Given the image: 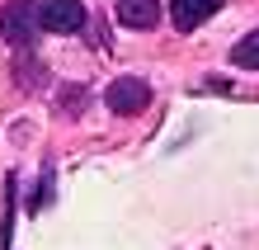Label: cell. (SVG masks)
<instances>
[{"mask_svg":"<svg viewBox=\"0 0 259 250\" xmlns=\"http://www.w3.org/2000/svg\"><path fill=\"white\" fill-rule=\"evenodd\" d=\"M104 104H109V114H142L151 104V85L137 81V76H118V81L104 90Z\"/></svg>","mask_w":259,"mask_h":250,"instance_id":"obj_2","label":"cell"},{"mask_svg":"<svg viewBox=\"0 0 259 250\" xmlns=\"http://www.w3.org/2000/svg\"><path fill=\"white\" fill-rule=\"evenodd\" d=\"M113 14L123 28H151V24H160V0H118Z\"/></svg>","mask_w":259,"mask_h":250,"instance_id":"obj_5","label":"cell"},{"mask_svg":"<svg viewBox=\"0 0 259 250\" xmlns=\"http://www.w3.org/2000/svg\"><path fill=\"white\" fill-rule=\"evenodd\" d=\"M0 33H5L10 48L19 52H33L38 38H42V14H38V0H10L0 10Z\"/></svg>","mask_w":259,"mask_h":250,"instance_id":"obj_1","label":"cell"},{"mask_svg":"<svg viewBox=\"0 0 259 250\" xmlns=\"http://www.w3.org/2000/svg\"><path fill=\"white\" fill-rule=\"evenodd\" d=\"M231 61L240 71H259V28L245 38H236V48H231Z\"/></svg>","mask_w":259,"mask_h":250,"instance_id":"obj_6","label":"cell"},{"mask_svg":"<svg viewBox=\"0 0 259 250\" xmlns=\"http://www.w3.org/2000/svg\"><path fill=\"white\" fill-rule=\"evenodd\" d=\"M42 14V28L48 33H80L85 28V0H48V5H38Z\"/></svg>","mask_w":259,"mask_h":250,"instance_id":"obj_3","label":"cell"},{"mask_svg":"<svg viewBox=\"0 0 259 250\" xmlns=\"http://www.w3.org/2000/svg\"><path fill=\"white\" fill-rule=\"evenodd\" d=\"M222 5L226 0H170V24L179 28V33H193V28L207 24Z\"/></svg>","mask_w":259,"mask_h":250,"instance_id":"obj_4","label":"cell"}]
</instances>
